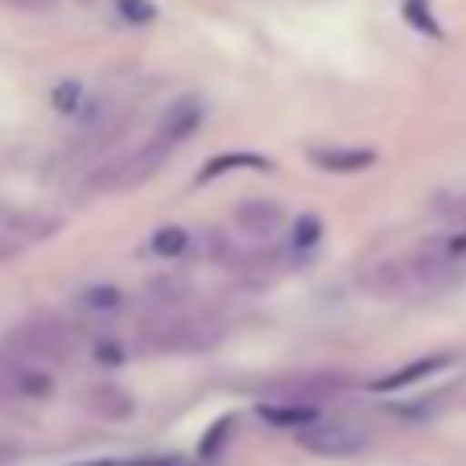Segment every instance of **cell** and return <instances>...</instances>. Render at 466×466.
I'll use <instances>...</instances> for the list:
<instances>
[{"label": "cell", "instance_id": "obj_1", "mask_svg": "<svg viewBox=\"0 0 466 466\" xmlns=\"http://www.w3.org/2000/svg\"><path fill=\"white\" fill-rule=\"evenodd\" d=\"M75 330L62 318H54V314H37V318H29L25 326H17L9 339H5V351H13V355H25V360H34V363H42V368H58V363H66L71 360V351H75Z\"/></svg>", "mask_w": 466, "mask_h": 466}, {"label": "cell", "instance_id": "obj_10", "mask_svg": "<svg viewBox=\"0 0 466 466\" xmlns=\"http://www.w3.org/2000/svg\"><path fill=\"white\" fill-rule=\"evenodd\" d=\"M368 289L380 293V298H400V293L413 289V273H409V260H388L376 264L368 277Z\"/></svg>", "mask_w": 466, "mask_h": 466}, {"label": "cell", "instance_id": "obj_6", "mask_svg": "<svg viewBox=\"0 0 466 466\" xmlns=\"http://www.w3.org/2000/svg\"><path fill=\"white\" fill-rule=\"evenodd\" d=\"M231 223H236L244 236H277L285 228V207L277 198H244V203L231 211Z\"/></svg>", "mask_w": 466, "mask_h": 466}, {"label": "cell", "instance_id": "obj_4", "mask_svg": "<svg viewBox=\"0 0 466 466\" xmlns=\"http://www.w3.org/2000/svg\"><path fill=\"white\" fill-rule=\"evenodd\" d=\"M58 228L62 219L50 211H5V219H0V260H13L25 248L50 239Z\"/></svg>", "mask_w": 466, "mask_h": 466}, {"label": "cell", "instance_id": "obj_18", "mask_svg": "<svg viewBox=\"0 0 466 466\" xmlns=\"http://www.w3.org/2000/svg\"><path fill=\"white\" fill-rule=\"evenodd\" d=\"M17 9H54V0H9Z\"/></svg>", "mask_w": 466, "mask_h": 466}, {"label": "cell", "instance_id": "obj_17", "mask_svg": "<svg viewBox=\"0 0 466 466\" xmlns=\"http://www.w3.org/2000/svg\"><path fill=\"white\" fill-rule=\"evenodd\" d=\"M318 231H322V228H318V219H301V223H298V244H301V248L318 244Z\"/></svg>", "mask_w": 466, "mask_h": 466}, {"label": "cell", "instance_id": "obj_12", "mask_svg": "<svg viewBox=\"0 0 466 466\" xmlns=\"http://www.w3.org/2000/svg\"><path fill=\"white\" fill-rule=\"evenodd\" d=\"M236 166H252V169H273V161L256 157V153H239V157H215L211 166L203 169V177H198V182H211V177L228 174V169H236Z\"/></svg>", "mask_w": 466, "mask_h": 466}, {"label": "cell", "instance_id": "obj_11", "mask_svg": "<svg viewBox=\"0 0 466 466\" xmlns=\"http://www.w3.org/2000/svg\"><path fill=\"white\" fill-rule=\"evenodd\" d=\"M446 363H450V355H430V360H417V363H409V368H400V371H388V376H380L371 388H376V392H396V388L413 384V380H425L430 371L446 368Z\"/></svg>", "mask_w": 466, "mask_h": 466}, {"label": "cell", "instance_id": "obj_16", "mask_svg": "<svg viewBox=\"0 0 466 466\" xmlns=\"http://www.w3.org/2000/svg\"><path fill=\"white\" fill-rule=\"evenodd\" d=\"M83 466H174V462H161V458H107V462H83Z\"/></svg>", "mask_w": 466, "mask_h": 466}, {"label": "cell", "instance_id": "obj_14", "mask_svg": "<svg viewBox=\"0 0 466 466\" xmlns=\"http://www.w3.org/2000/svg\"><path fill=\"white\" fill-rule=\"evenodd\" d=\"M231 430H236V417H223V421L215 425L211 433H207V441H203V446H198V454H203V458H215V454H219V446H223V441L231 438Z\"/></svg>", "mask_w": 466, "mask_h": 466}, {"label": "cell", "instance_id": "obj_5", "mask_svg": "<svg viewBox=\"0 0 466 466\" xmlns=\"http://www.w3.org/2000/svg\"><path fill=\"white\" fill-rule=\"evenodd\" d=\"M124 309H128V298H124V289H116V285H87V289H79L71 301V314L79 318V322L96 326V330L112 326Z\"/></svg>", "mask_w": 466, "mask_h": 466}, {"label": "cell", "instance_id": "obj_19", "mask_svg": "<svg viewBox=\"0 0 466 466\" xmlns=\"http://www.w3.org/2000/svg\"><path fill=\"white\" fill-rule=\"evenodd\" d=\"M0 219H5V211H0Z\"/></svg>", "mask_w": 466, "mask_h": 466}, {"label": "cell", "instance_id": "obj_9", "mask_svg": "<svg viewBox=\"0 0 466 466\" xmlns=\"http://www.w3.org/2000/svg\"><path fill=\"white\" fill-rule=\"evenodd\" d=\"M309 161L326 174H360L376 161L371 149H347V145H335V149H309Z\"/></svg>", "mask_w": 466, "mask_h": 466}, {"label": "cell", "instance_id": "obj_15", "mask_svg": "<svg viewBox=\"0 0 466 466\" xmlns=\"http://www.w3.org/2000/svg\"><path fill=\"white\" fill-rule=\"evenodd\" d=\"M120 5V13L128 21H153V5L149 0H116Z\"/></svg>", "mask_w": 466, "mask_h": 466}, {"label": "cell", "instance_id": "obj_13", "mask_svg": "<svg viewBox=\"0 0 466 466\" xmlns=\"http://www.w3.org/2000/svg\"><path fill=\"white\" fill-rule=\"evenodd\" d=\"M186 244H190V236H186L182 228H161L157 239H153V252L157 256H182Z\"/></svg>", "mask_w": 466, "mask_h": 466}, {"label": "cell", "instance_id": "obj_3", "mask_svg": "<svg viewBox=\"0 0 466 466\" xmlns=\"http://www.w3.org/2000/svg\"><path fill=\"white\" fill-rule=\"evenodd\" d=\"M298 441L309 450V454H322V458H351L360 454V450H368L371 433L363 430V425L355 421H343V417H335V421H309L298 430Z\"/></svg>", "mask_w": 466, "mask_h": 466}, {"label": "cell", "instance_id": "obj_7", "mask_svg": "<svg viewBox=\"0 0 466 466\" xmlns=\"http://www.w3.org/2000/svg\"><path fill=\"white\" fill-rule=\"evenodd\" d=\"M203 99L198 96H182V99H174V104L161 112V124H157V132L153 137H161V141H169V145H182L186 137H194L198 132V124H203Z\"/></svg>", "mask_w": 466, "mask_h": 466}, {"label": "cell", "instance_id": "obj_8", "mask_svg": "<svg viewBox=\"0 0 466 466\" xmlns=\"http://www.w3.org/2000/svg\"><path fill=\"white\" fill-rule=\"evenodd\" d=\"M83 405L96 417H104V421H128L137 413V396L124 392L120 384H96L83 392Z\"/></svg>", "mask_w": 466, "mask_h": 466}, {"label": "cell", "instance_id": "obj_2", "mask_svg": "<svg viewBox=\"0 0 466 466\" xmlns=\"http://www.w3.org/2000/svg\"><path fill=\"white\" fill-rule=\"evenodd\" d=\"M50 392H54V371L50 368L25 360V355L0 351V400H5V405L50 400Z\"/></svg>", "mask_w": 466, "mask_h": 466}]
</instances>
